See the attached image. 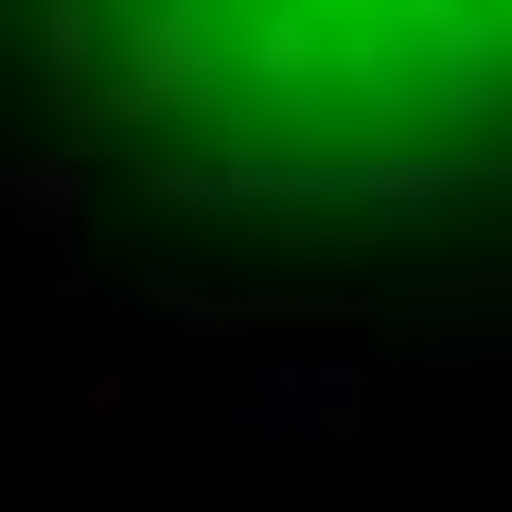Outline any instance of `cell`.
<instances>
[{
	"label": "cell",
	"instance_id": "obj_1",
	"mask_svg": "<svg viewBox=\"0 0 512 512\" xmlns=\"http://www.w3.org/2000/svg\"><path fill=\"white\" fill-rule=\"evenodd\" d=\"M71 89L212 195L442 177L495 124V0H53Z\"/></svg>",
	"mask_w": 512,
	"mask_h": 512
}]
</instances>
